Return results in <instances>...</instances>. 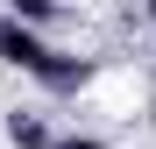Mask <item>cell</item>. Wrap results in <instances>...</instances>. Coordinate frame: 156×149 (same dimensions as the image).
Here are the masks:
<instances>
[{
    "label": "cell",
    "mask_w": 156,
    "mask_h": 149,
    "mask_svg": "<svg viewBox=\"0 0 156 149\" xmlns=\"http://www.w3.org/2000/svg\"><path fill=\"white\" fill-rule=\"evenodd\" d=\"M43 57H50V43H43V29H29V21H14V14H0V64H14V71H43Z\"/></svg>",
    "instance_id": "cell-1"
},
{
    "label": "cell",
    "mask_w": 156,
    "mask_h": 149,
    "mask_svg": "<svg viewBox=\"0 0 156 149\" xmlns=\"http://www.w3.org/2000/svg\"><path fill=\"white\" fill-rule=\"evenodd\" d=\"M85 78H92V64H85V57H71V50H50L43 71H36V85H43V92H57V99H71Z\"/></svg>",
    "instance_id": "cell-2"
},
{
    "label": "cell",
    "mask_w": 156,
    "mask_h": 149,
    "mask_svg": "<svg viewBox=\"0 0 156 149\" xmlns=\"http://www.w3.org/2000/svg\"><path fill=\"white\" fill-rule=\"evenodd\" d=\"M7 142L14 149H57V135L43 128V114H21V107L7 114Z\"/></svg>",
    "instance_id": "cell-3"
},
{
    "label": "cell",
    "mask_w": 156,
    "mask_h": 149,
    "mask_svg": "<svg viewBox=\"0 0 156 149\" xmlns=\"http://www.w3.org/2000/svg\"><path fill=\"white\" fill-rule=\"evenodd\" d=\"M7 14H14V21H29V29H50V21L64 14V0H7Z\"/></svg>",
    "instance_id": "cell-4"
},
{
    "label": "cell",
    "mask_w": 156,
    "mask_h": 149,
    "mask_svg": "<svg viewBox=\"0 0 156 149\" xmlns=\"http://www.w3.org/2000/svg\"><path fill=\"white\" fill-rule=\"evenodd\" d=\"M57 149H107L99 135H57Z\"/></svg>",
    "instance_id": "cell-5"
},
{
    "label": "cell",
    "mask_w": 156,
    "mask_h": 149,
    "mask_svg": "<svg viewBox=\"0 0 156 149\" xmlns=\"http://www.w3.org/2000/svg\"><path fill=\"white\" fill-rule=\"evenodd\" d=\"M142 14H149V21H156V0H142Z\"/></svg>",
    "instance_id": "cell-6"
}]
</instances>
